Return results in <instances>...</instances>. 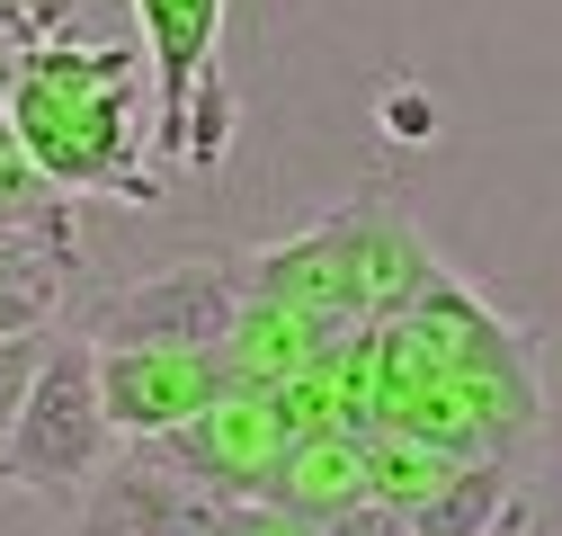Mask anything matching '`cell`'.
Listing matches in <instances>:
<instances>
[{
  "label": "cell",
  "instance_id": "1",
  "mask_svg": "<svg viewBox=\"0 0 562 536\" xmlns=\"http://www.w3.org/2000/svg\"><path fill=\"white\" fill-rule=\"evenodd\" d=\"M134 72L116 45L99 54H27V72L10 81V125L27 134V153L45 161V179L63 197H144L153 206V179L134 170Z\"/></svg>",
  "mask_w": 562,
  "mask_h": 536
},
{
  "label": "cell",
  "instance_id": "2",
  "mask_svg": "<svg viewBox=\"0 0 562 536\" xmlns=\"http://www.w3.org/2000/svg\"><path fill=\"white\" fill-rule=\"evenodd\" d=\"M125 456V429L108 412V376H99V340L81 322H63L45 340V367H36V393L19 412V438H10V465L0 483H19L27 501H81L108 465Z\"/></svg>",
  "mask_w": 562,
  "mask_h": 536
},
{
  "label": "cell",
  "instance_id": "3",
  "mask_svg": "<svg viewBox=\"0 0 562 536\" xmlns=\"http://www.w3.org/2000/svg\"><path fill=\"white\" fill-rule=\"evenodd\" d=\"M250 313V259L233 250H196L170 268H144V278L108 287L81 331L99 349H224L233 358V331Z\"/></svg>",
  "mask_w": 562,
  "mask_h": 536
},
{
  "label": "cell",
  "instance_id": "4",
  "mask_svg": "<svg viewBox=\"0 0 562 536\" xmlns=\"http://www.w3.org/2000/svg\"><path fill=\"white\" fill-rule=\"evenodd\" d=\"M295 412H286V393L277 384H233L205 421H188V429H170V438H153L188 483H205V492H224V501H268V483L286 474V456H295Z\"/></svg>",
  "mask_w": 562,
  "mask_h": 536
},
{
  "label": "cell",
  "instance_id": "5",
  "mask_svg": "<svg viewBox=\"0 0 562 536\" xmlns=\"http://www.w3.org/2000/svg\"><path fill=\"white\" fill-rule=\"evenodd\" d=\"M233 501L188 483L161 447H125L108 474L54 510V536H224Z\"/></svg>",
  "mask_w": 562,
  "mask_h": 536
},
{
  "label": "cell",
  "instance_id": "6",
  "mask_svg": "<svg viewBox=\"0 0 562 536\" xmlns=\"http://www.w3.org/2000/svg\"><path fill=\"white\" fill-rule=\"evenodd\" d=\"M99 376H108V412H116L125 447H153V438L205 421L241 384L224 349H99Z\"/></svg>",
  "mask_w": 562,
  "mask_h": 536
},
{
  "label": "cell",
  "instance_id": "7",
  "mask_svg": "<svg viewBox=\"0 0 562 536\" xmlns=\"http://www.w3.org/2000/svg\"><path fill=\"white\" fill-rule=\"evenodd\" d=\"M134 19H144V36H153V81H161L153 153L161 161H196V90H215L224 0H134Z\"/></svg>",
  "mask_w": 562,
  "mask_h": 536
},
{
  "label": "cell",
  "instance_id": "8",
  "mask_svg": "<svg viewBox=\"0 0 562 536\" xmlns=\"http://www.w3.org/2000/svg\"><path fill=\"white\" fill-rule=\"evenodd\" d=\"M72 278H81V242L54 233H10L0 224V340L72 322Z\"/></svg>",
  "mask_w": 562,
  "mask_h": 536
},
{
  "label": "cell",
  "instance_id": "9",
  "mask_svg": "<svg viewBox=\"0 0 562 536\" xmlns=\"http://www.w3.org/2000/svg\"><path fill=\"white\" fill-rule=\"evenodd\" d=\"M411 518H419V536H518L527 527V483H518L509 456H456Z\"/></svg>",
  "mask_w": 562,
  "mask_h": 536
},
{
  "label": "cell",
  "instance_id": "10",
  "mask_svg": "<svg viewBox=\"0 0 562 536\" xmlns=\"http://www.w3.org/2000/svg\"><path fill=\"white\" fill-rule=\"evenodd\" d=\"M367 492V429H304L295 456H286V474L268 483L277 510H295V518H339L348 501Z\"/></svg>",
  "mask_w": 562,
  "mask_h": 536
},
{
  "label": "cell",
  "instance_id": "11",
  "mask_svg": "<svg viewBox=\"0 0 562 536\" xmlns=\"http://www.w3.org/2000/svg\"><path fill=\"white\" fill-rule=\"evenodd\" d=\"M0 224H10V233H54V242H81L72 197L45 179V161L27 153V134L10 125V108H0Z\"/></svg>",
  "mask_w": 562,
  "mask_h": 536
},
{
  "label": "cell",
  "instance_id": "12",
  "mask_svg": "<svg viewBox=\"0 0 562 536\" xmlns=\"http://www.w3.org/2000/svg\"><path fill=\"white\" fill-rule=\"evenodd\" d=\"M45 340L54 331H27V340H0V465H10V438H19V412L36 393V367H45Z\"/></svg>",
  "mask_w": 562,
  "mask_h": 536
},
{
  "label": "cell",
  "instance_id": "13",
  "mask_svg": "<svg viewBox=\"0 0 562 536\" xmlns=\"http://www.w3.org/2000/svg\"><path fill=\"white\" fill-rule=\"evenodd\" d=\"M322 536H419V518L402 501H384V492H358L339 518H322Z\"/></svg>",
  "mask_w": 562,
  "mask_h": 536
},
{
  "label": "cell",
  "instance_id": "14",
  "mask_svg": "<svg viewBox=\"0 0 562 536\" xmlns=\"http://www.w3.org/2000/svg\"><path fill=\"white\" fill-rule=\"evenodd\" d=\"M384 134H393V144H429V134H438V99L429 90H384Z\"/></svg>",
  "mask_w": 562,
  "mask_h": 536
},
{
  "label": "cell",
  "instance_id": "15",
  "mask_svg": "<svg viewBox=\"0 0 562 536\" xmlns=\"http://www.w3.org/2000/svg\"><path fill=\"white\" fill-rule=\"evenodd\" d=\"M224 536H322V527H313V518H295V510H277V501H233Z\"/></svg>",
  "mask_w": 562,
  "mask_h": 536
}]
</instances>
